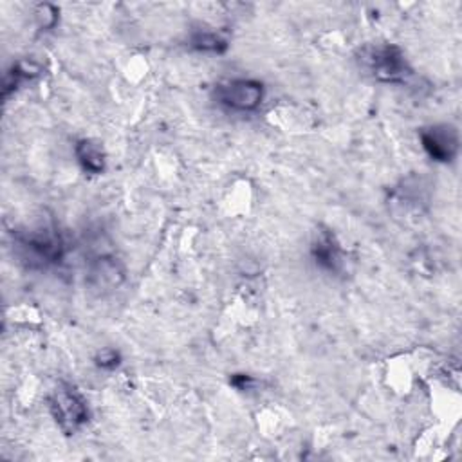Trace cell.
Returning a JSON list of instances; mask_svg holds the SVG:
<instances>
[{
	"label": "cell",
	"instance_id": "obj_7",
	"mask_svg": "<svg viewBox=\"0 0 462 462\" xmlns=\"http://www.w3.org/2000/svg\"><path fill=\"white\" fill-rule=\"evenodd\" d=\"M76 159L85 173L90 175H99L105 171L106 159H105V150L99 141L96 139H79L74 146Z\"/></svg>",
	"mask_w": 462,
	"mask_h": 462
},
{
	"label": "cell",
	"instance_id": "obj_11",
	"mask_svg": "<svg viewBox=\"0 0 462 462\" xmlns=\"http://www.w3.org/2000/svg\"><path fill=\"white\" fill-rule=\"evenodd\" d=\"M119 363H121V356L114 348H105L96 356V365L103 370H114Z\"/></svg>",
	"mask_w": 462,
	"mask_h": 462
},
{
	"label": "cell",
	"instance_id": "obj_4",
	"mask_svg": "<svg viewBox=\"0 0 462 462\" xmlns=\"http://www.w3.org/2000/svg\"><path fill=\"white\" fill-rule=\"evenodd\" d=\"M215 99L233 112H253L262 105L263 85L256 79H229L215 87Z\"/></svg>",
	"mask_w": 462,
	"mask_h": 462
},
{
	"label": "cell",
	"instance_id": "obj_12",
	"mask_svg": "<svg viewBox=\"0 0 462 462\" xmlns=\"http://www.w3.org/2000/svg\"><path fill=\"white\" fill-rule=\"evenodd\" d=\"M229 383L240 390V392H247V390H253L254 384H256V379L253 375H247V374H233Z\"/></svg>",
	"mask_w": 462,
	"mask_h": 462
},
{
	"label": "cell",
	"instance_id": "obj_6",
	"mask_svg": "<svg viewBox=\"0 0 462 462\" xmlns=\"http://www.w3.org/2000/svg\"><path fill=\"white\" fill-rule=\"evenodd\" d=\"M312 262L328 274H339L345 267V254L336 235L327 227H318L310 240Z\"/></svg>",
	"mask_w": 462,
	"mask_h": 462
},
{
	"label": "cell",
	"instance_id": "obj_5",
	"mask_svg": "<svg viewBox=\"0 0 462 462\" xmlns=\"http://www.w3.org/2000/svg\"><path fill=\"white\" fill-rule=\"evenodd\" d=\"M420 144L430 159L451 162L458 153V130L453 125H431L420 130Z\"/></svg>",
	"mask_w": 462,
	"mask_h": 462
},
{
	"label": "cell",
	"instance_id": "obj_8",
	"mask_svg": "<svg viewBox=\"0 0 462 462\" xmlns=\"http://www.w3.org/2000/svg\"><path fill=\"white\" fill-rule=\"evenodd\" d=\"M40 69L38 65H34L32 61H16L4 76V83H2V97L5 99L13 90L18 88V85L22 81H27L34 76H38Z\"/></svg>",
	"mask_w": 462,
	"mask_h": 462
},
{
	"label": "cell",
	"instance_id": "obj_3",
	"mask_svg": "<svg viewBox=\"0 0 462 462\" xmlns=\"http://www.w3.org/2000/svg\"><path fill=\"white\" fill-rule=\"evenodd\" d=\"M49 410L65 435L76 433L88 420L87 401L70 383H60L51 392Z\"/></svg>",
	"mask_w": 462,
	"mask_h": 462
},
{
	"label": "cell",
	"instance_id": "obj_1",
	"mask_svg": "<svg viewBox=\"0 0 462 462\" xmlns=\"http://www.w3.org/2000/svg\"><path fill=\"white\" fill-rule=\"evenodd\" d=\"M359 63L372 78L383 83H404L411 76L404 52L393 43L363 47L359 52Z\"/></svg>",
	"mask_w": 462,
	"mask_h": 462
},
{
	"label": "cell",
	"instance_id": "obj_9",
	"mask_svg": "<svg viewBox=\"0 0 462 462\" xmlns=\"http://www.w3.org/2000/svg\"><path fill=\"white\" fill-rule=\"evenodd\" d=\"M189 47L200 52H224L227 49V40L213 31H195L189 36Z\"/></svg>",
	"mask_w": 462,
	"mask_h": 462
},
{
	"label": "cell",
	"instance_id": "obj_10",
	"mask_svg": "<svg viewBox=\"0 0 462 462\" xmlns=\"http://www.w3.org/2000/svg\"><path fill=\"white\" fill-rule=\"evenodd\" d=\"M36 18H38V23L42 29H51L54 27V23L58 22V9L51 4H40L36 7Z\"/></svg>",
	"mask_w": 462,
	"mask_h": 462
},
{
	"label": "cell",
	"instance_id": "obj_2",
	"mask_svg": "<svg viewBox=\"0 0 462 462\" xmlns=\"http://www.w3.org/2000/svg\"><path fill=\"white\" fill-rule=\"evenodd\" d=\"M16 245L31 265L47 267L58 263L65 254V242L52 226H36L16 235Z\"/></svg>",
	"mask_w": 462,
	"mask_h": 462
}]
</instances>
